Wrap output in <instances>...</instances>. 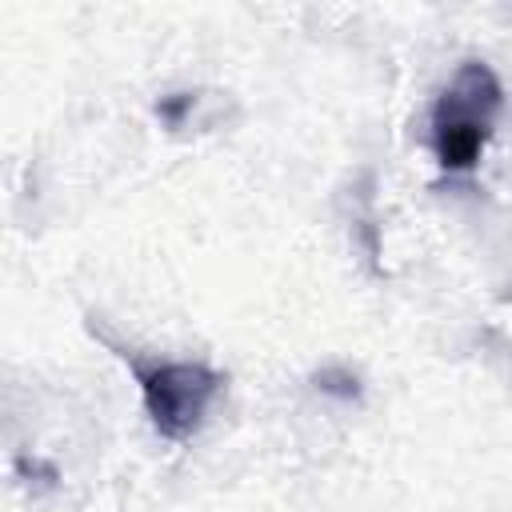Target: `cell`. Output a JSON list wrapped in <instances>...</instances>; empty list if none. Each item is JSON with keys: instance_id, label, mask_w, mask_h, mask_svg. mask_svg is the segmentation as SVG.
Returning a JSON list of instances; mask_svg holds the SVG:
<instances>
[{"instance_id": "1", "label": "cell", "mask_w": 512, "mask_h": 512, "mask_svg": "<svg viewBox=\"0 0 512 512\" xmlns=\"http://www.w3.org/2000/svg\"><path fill=\"white\" fill-rule=\"evenodd\" d=\"M504 108V88L484 60H464L432 104L428 144L444 172H472Z\"/></svg>"}, {"instance_id": "2", "label": "cell", "mask_w": 512, "mask_h": 512, "mask_svg": "<svg viewBox=\"0 0 512 512\" xmlns=\"http://www.w3.org/2000/svg\"><path fill=\"white\" fill-rule=\"evenodd\" d=\"M132 372L140 384L148 424L172 444L196 436L208 404L224 388V376L208 364H196V360H160V364H136L132 360Z\"/></svg>"}, {"instance_id": "3", "label": "cell", "mask_w": 512, "mask_h": 512, "mask_svg": "<svg viewBox=\"0 0 512 512\" xmlns=\"http://www.w3.org/2000/svg\"><path fill=\"white\" fill-rule=\"evenodd\" d=\"M196 104V96L192 92H172V96H160L156 100V116L168 124V128H176L184 116H188V108Z\"/></svg>"}, {"instance_id": "4", "label": "cell", "mask_w": 512, "mask_h": 512, "mask_svg": "<svg viewBox=\"0 0 512 512\" xmlns=\"http://www.w3.org/2000/svg\"><path fill=\"white\" fill-rule=\"evenodd\" d=\"M316 388L320 392H336V396H356V380H348V376H336V372H320L316 376Z\"/></svg>"}]
</instances>
